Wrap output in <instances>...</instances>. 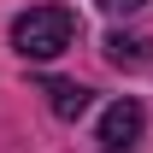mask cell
<instances>
[{"label": "cell", "instance_id": "obj_1", "mask_svg": "<svg viewBox=\"0 0 153 153\" xmlns=\"http://www.w3.org/2000/svg\"><path fill=\"white\" fill-rule=\"evenodd\" d=\"M76 30H82V24H76L71 6H30V12L12 18V47H18V59H30V65H47V59H59L76 41Z\"/></svg>", "mask_w": 153, "mask_h": 153}, {"label": "cell", "instance_id": "obj_2", "mask_svg": "<svg viewBox=\"0 0 153 153\" xmlns=\"http://www.w3.org/2000/svg\"><path fill=\"white\" fill-rule=\"evenodd\" d=\"M141 135H147V106L135 94H124V100H112L106 112H100V130H94V141L106 153H135L141 147Z\"/></svg>", "mask_w": 153, "mask_h": 153}, {"label": "cell", "instance_id": "obj_3", "mask_svg": "<svg viewBox=\"0 0 153 153\" xmlns=\"http://www.w3.org/2000/svg\"><path fill=\"white\" fill-rule=\"evenodd\" d=\"M41 94H47L53 118H65V124H76V118L88 112V88L71 82V76H47V82H41Z\"/></svg>", "mask_w": 153, "mask_h": 153}, {"label": "cell", "instance_id": "obj_4", "mask_svg": "<svg viewBox=\"0 0 153 153\" xmlns=\"http://www.w3.org/2000/svg\"><path fill=\"white\" fill-rule=\"evenodd\" d=\"M106 59L124 65V71H141V65H153V41H147V36H124V30H112V36H106Z\"/></svg>", "mask_w": 153, "mask_h": 153}, {"label": "cell", "instance_id": "obj_5", "mask_svg": "<svg viewBox=\"0 0 153 153\" xmlns=\"http://www.w3.org/2000/svg\"><path fill=\"white\" fill-rule=\"evenodd\" d=\"M141 6H147V0H100V12H106V18H135Z\"/></svg>", "mask_w": 153, "mask_h": 153}]
</instances>
